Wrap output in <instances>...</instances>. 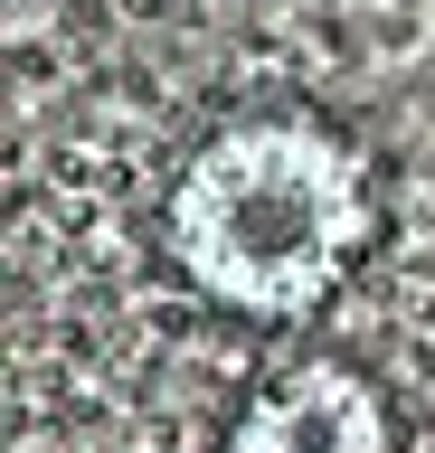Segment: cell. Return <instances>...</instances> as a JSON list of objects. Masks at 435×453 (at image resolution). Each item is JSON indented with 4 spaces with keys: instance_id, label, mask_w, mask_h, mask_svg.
<instances>
[{
    "instance_id": "obj_1",
    "label": "cell",
    "mask_w": 435,
    "mask_h": 453,
    "mask_svg": "<svg viewBox=\"0 0 435 453\" xmlns=\"http://www.w3.org/2000/svg\"><path fill=\"white\" fill-rule=\"evenodd\" d=\"M161 246L199 303L303 321L378 246V170L322 113H237L171 170Z\"/></svg>"
},
{
    "instance_id": "obj_2",
    "label": "cell",
    "mask_w": 435,
    "mask_h": 453,
    "mask_svg": "<svg viewBox=\"0 0 435 453\" xmlns=\"http://www.w3.org/2000/svg\"><path fill=\"white\" fill-rule=\"evenodd\" d=\"M228 453H388V406L350 359H293L246 396Z\"/></svg>"
}]
</instances>
